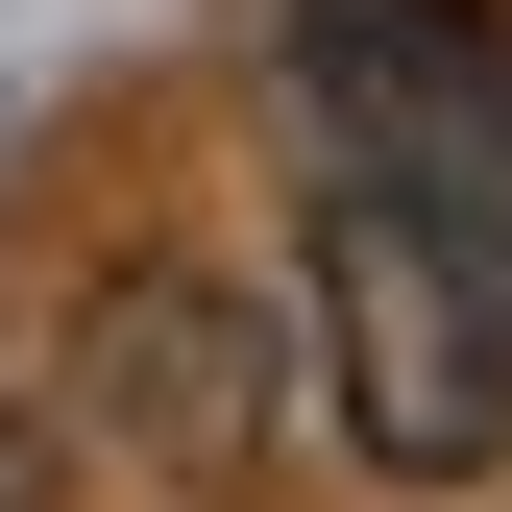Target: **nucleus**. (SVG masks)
<instances>
[{
    "instance_id": "obj_1",
    "label": "nucleus",
    "mask_w": 512,
    "mask_h": 512,
    "mask_svg": "<svg viewBox=\"0 0 512 512\" xmlns=\"http://www.w3.org/2000/svg\"><path fill=\"white\" fill-rule=\"evenodd\" d=\"M317 391L391 488H488L512 464V269L464 220H415L391 171H317Z\"/></svg>"
},
{
    "instance_id": "obj_2",
    "label": "nucleus",
    "mask_w": 512,
    "mask_h": 512,
    "mask_svg": "<svg viewBox=\"0 0 512 512\" xmlns=\"http://www.w3.org/2000/svg\"><path fill=\"white\" fill-rule=\"evenodd\" d=\"M293 122L317 171H391L415 220H464L512 269V25L488 0H293Z\"/></svg>"
},
{
    "instance_id": "obj_3",
    "label": "nucleus",
    "mask_w": 512,
    "mask_h": 512,
    "mask_svg": "<svg viewBox=\"0 0 512 512\" xmlns=\"http://www.w3.org/2000/svg\"><path fill=\"white\" fill-rule=\"evenodd\" d=\"M269 415H293V317H269V293H220V269H122V293H98V439H122V464L244 488Z\"/></svg>"
},
{
    "instance_id": "obj_4",
    "label": "nucleus",
    "mask_w": 512,
    "mask_h": 512,
    "mask_svg": "<svg viewBox=\"0 0 512 512\" xmlns=\"http://www.w3.org/2000/svg\"><path fill=\"white\" fill-rule=\"evenodd\" d=\"M0 512H49V391L0 366Z\"/></svg>"
}]
</instances>
